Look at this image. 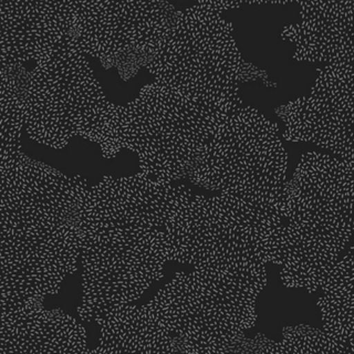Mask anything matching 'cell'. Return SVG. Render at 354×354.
<instances>
[{
  "label": "cell",
  "instance_id": "cell-1",
  "mask_svg": "<svg viewBox=\"0 0 354 354\" xmlns=\"http://www.w3.org/2000/svg\"><path fill=\"white\" fill-rule=\"evenodd\" d=\"M193 194L138 171L90 186L80 226L81 320L97 324L138 301L164 276L169 217Z\"/></svg>",
  "mask_w": 354,
  "mask_h": 354
},
{
  "label": "cell",
  "instance_id": "cell-2",
  "mask_svg": "<svg viewBox=\"0 0 354 354\" xmlns=\"http://www.w3.org/2000/svg\"><path fill=\"white\" fill-rule=\"evenodd\" d=\"M1 311L60 292L80 266L88 178L24 151L0 163Z\"/></svg>",
  "mask_w": 354,
  "mask_h": 354
},
{
  "label": "cell",
  "instance_id": "cell-3",
  "mask_svg": "<svg viewBox=\"0 0 354 354\" xmlns=\"http://www.w3.org/2000/svg\"><path fill=\"white\" fill-rule=\"evenodd\" d=\"M354 163L304 153L282 192V226L272 265L282 286L319 291L353 232Z\"/></svg>",
  "mask_w": 354,
  "mask_h": 354
},
{
  "label": "cell",
  "instance_id": "cell-4",
  "mask_svg": "<svg viewBox=\"0 0 354 354\" xmlns=\"http://www.w3.org/2000/svg\"><path fill=\"white\" fill-rule=\"evenodd\" d=\"M25 130L31 141L61 151L80 138L97 144L104 160L120 153L121 105L111 102L71 29L22 69Z\"/></svg>",
  "mask_w": 354,
  "mask_h": 354
},
{
  "label": "cell",
  "instance_id": "cell-5",
  "mask_svg": "<svg viewBox=\"0 0 354 354\" xmlns=\"http://www.w3.org/2000/svg\"><path fill=\"white\" fill-rule=\"evenodd\" d=\"M282 218L226 195H192L169 217V263L236 282L260 295L268 283Z\"/></svg>",
  "mask_w": 354,
  "mask_h": 354
},
{
  "label": "cell",
  "instance_id": "cell-6",
  "mask_svg": "<svg viewBox=\"0 0 354 354\" xmlns=\"http://www.w3.org/2000/svg\"><path fill=\"white\" fill-rule=\"evenodd\" d=\"M259 295L201 271H180L136 315L152 353H246Z\"/></svg>",
  "mask_w": 354,
  "mask_h": 354
},
{
  "label": "cell",
  "instance_id": "cell-7",
  "mask_svg": "<svg viewBox=\"0 0 354 354\" xmlns=\"http://www.w3.org/2000/svg\"><path fill=\"white\" fill-rule=\"evenodd\" d=\"M241 5L209 0L177 9L145 68L154 81L209 101H241L243 83L277 86L265 70L243 59L232 24L223 17Z\"/></svg>",
  "mask_w": 354,
  "mask_h": 354
},
{
  "label": "cell",
  "instance_id": "cell-8",
  "mask_svg": "<svg viewBox=\"0 0 354 354\" xmlns=\"http://www.w3.org/2000/svg\"><path fill=\"white\" fill-rule=\"evenodd\" d=\"M243 104L199 99L153 80L121 105L120 147L132 151L140 171L154 180H187L216 129Z\"/></svg>",
  "mask_w": 354,
  "mask_h": 354
},
{
  "label": "cell",
  "instance_id": "cell-9",
  "mask_svg": "<svg viewBox=\"0 0 354 354\" xmlns=\"http://www.w3.org/2000/svg\"><path fill=\"white\" fill-rule=\"evenodd\" d=\"M287 169L279 127L243 104L216 129L187 180L282 218Z\"/></svg>",
  "mask_w": 354,
  "mask_h": 354
},
{
  "label": "cell",
  "instance_id": "cell-10",
  "mask_svg": "<svg viewBox=\"0 0 354 354\" xmlns=\"http://www.w3.org/2000/svg\"><path fill=\"white\" fill-rule=\"evenodd\" d=\"M176 10L169 1H71L72 32L83 53L130 81L149 64Z\"/></svg>",
  "mask_w": 354,
  "mask_h": 354
},
{
  "label": "cell",
  "instance_id": "cell-11",
  "mask_svg": "<svg viewBox=\"0 0 354 354\" xmlns=\"http://www.w3.org/2000/svg\"><path fill=\"white\" fill-rule=\"evenodd\" d=\"M274 113L285 125L282 140L315 144L354 163L353 62L326 64L308 97L280 105Z\"/></svg>",
  "mask_w": 354,
  "mask_h": 354
},
{
  "label": "cell",
  "instance_id": "cell-12",
  "mask_svg": "<svg viewBox=\"0 0 354 354\" xmlns=\"http://www.w3.org/2000/svg\"><path fill=\"white\" fill-rule=\"evenodd\" d=\"M88 352L84 326L62 309H46L44 299L1 311L0 354Z\"/></svg>",
  "mask_w": 354,
  "mask_h": 354
},
{
  "label": "cell",
  "instance_id": "cell-13",
  "mask_svg": "<svg viewBox=\"0 0 354 354\" xmlns=\"http://www.w3.org/2000/svg\"><path fill=\"white\" fill-rule=\"evenodd\" d=\"M301 21L288 26L282 38L296 44L297 61L331 64L353 62V0L299 3Z\"/></svg>",
  "mask_w": 354,
  "mask_h": 354
},
{
  "label": "cell",
  "instance_id": "cell-14",
  "mask_svg": "<svg viewBox=\"0 0 354 354\" xmlns=\"http://www.w3.org/2000/svg\"><path fill=\"white\" fill-rule=\"evenodd\" d=\"M319 291L315 304L322 329L343 354H354L353 247L343 252Z\"/></svg>",
  "mask_w": 354,
  "mask_h": 354
},
{
  "label": "cell",
  "instance_id": "cell-15",
  "mask_svg": "<svg viewBox=\"0 0 354 354\" xmlns=\"http://www.w3.org/2000/svg\"><path fill=\"white\" fill-rule=\"evenodd\" d=\"M282 354H343L340 346L322 328L308 324H293L280 331Z\"/></svg>",
  "mask_w": 354,
  "mask_h": 354
}]
</instances>
